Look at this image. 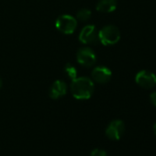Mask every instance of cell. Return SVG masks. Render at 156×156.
Returning a JSON list of instances; mask_svg holds the SVG:
<instances>
[{
	"mask_svg": "<svg viewBox=\"0 0 156 156\" xmlns=\"http://www.w3.org/2000/svg\"><path fill=\"white\" fill-rule=\"evenodd\" d=\"M94 82L88 77H76L73 80H72L71 92L73 97L76 99H89L94 94Z\"/></svg>",
	"mask_w": 156,
	"mask_h": 156,
	"instance_id": "6da1fadb",
	"label": "cell"
},
{
	"mask_svg": "<svg viewBox=\"0 0 156 156\" xmlns=\"http://www.w3.org/2000/svg\"><path fill=\"white\" fill-rule=\"evenodd\" d=\"M120 40V31L114 25H108L98 31V41L106 46L115 45Z\"/></svg>",
	"mask_w": 156,
	"mask_h": 156,
	"instance_id": "7a4b0ae2",
	"label": "cell"
},
{
	"mask_svg": "<svg viewBox=\"0 0 156 156\" xmlns=\"http://www.w3.org/2000/svg\"><path fill=\"white\" fill-rule=\"evenodd\" d=\"M56 29L63 34H72L77 28V20L71 15H62L55 21Z\"/></svg>",
	"mask_w": 156,
	"mask_h": 156,
	"instance_id": "3957f363",
	"label": "cell"
},
{
	"mask_svg": "<svg viewBox=\"0 0 156 156\" xmlns=\"http://www.w3.org/2000/svg\"><path fill=\"white\" fill-rule=\"evenodd\" d=\"M76 60L85 67H91L97 62V55L90 47H82L76 52Z\"/></svg>",
	"mask_w": 156,
	"mask_h": 156,
	"instance_id": "277c9868",
	"label": "cell"
},
{
	"mask_svg": "<svg viewBox=\"0 0 156 156\" xmlns=\"http://www.w3.org/2000/svg\"><path fill=\"white\" fill-rule=\"evenodd\" d=\"M135 82L142 88L150 89L156 86V75L147 70L140 71L135 76Z\"/></svg>",
	"mask_w": 156,
	"mask_h": 156,
	"instance_id": "5b68a950",
	"label": "cell"
},
{
	"mask_svg": "<svg viewBox=\"0 0 156 156\" xmlns=\"http://www.w3.org/2000/svg\"><path fill=\"white\" fill-rule=\"evenodd\" d=\"M79 41L83 44H95L98 41V31L94 25L85 26L79 33Z\"/></svg>",
	"mask_w": 156,
	"mask_h": 156,
	"instance_id": "8992f818",
	"label": "cell"
},
{
	"mask_svg": "<svg viewBox=\"0 0 156 156\" xmlns=\"http://www.w3.org/2000/svg\"><path fill=\"white\" fill-rule=\"evenodd\" d=\"M125 131V124L120 119L112 120L106 129V135L112 140H119Z\"/></svg>",
	"mask_w": 156,
	"mask_h": 156,
	"instance_id": "52a82bcc",
	"label": "cell"
},
{
	"mask_svg": "<svg viewBox=\"0 0 156 156\" xmlns=\"http://www.w3.org/2000/svg\"><path fill=\"white\" fill-rule=\"evenodd\" d=\"M92 80L98 84H107L112 76V72L106 66H97L92 71Z\"/></svg>",
	"mask_w": 156,
	"mask_h": 156,
	"instance_id": "ba28073f",
	"label": "cell"
},
{
	"mask_svg": "<svg viewBox=\"0 0 156 156\" xmlns=\"http://www.w3.org/2000/svg\"><path fill=\"white\" fill-rule=\"evenodd\" d=\"M67 93V85L62 80H56L50 87L49 96L52 99L62 98Z\"/></svg>",
	"mask_w": 156,
	"mask_h": 156,
	"instance_id": "9c48e42d",
	"label": "cell"
},
{
	"mask_svg": "<svg viewBox=\"0 0 156 156\" xmlns=\"http://www.w3.org/2000/svg\"><path fill=\"white\" fill-rule=\"evenodd\" d=\"M117 0H98L96 9L101 13H111L117 9Z\"/></svg>",
	"mask_w": 156,
	"mask_h": 156,
	"instance_id": "30bf717a",
	"label": "cell"
},
{
	"mask_svg": "<svg viewBox=\"0 0 156 156\" xmlns=\"http://www.w3.org/2000/svg\"><path fill=\"white\" fill-rule=\"evenodd\" d=\"M91 18V11L87 9H81L76 13V20H79L81 22H87Z\"/></svg>",
	"mask_w": 156,
	"mask_h": 156,
	"instance_id": "8fae6325",
	"label": "cell"
},
{
	"mask_svg": "<svg viewBox=\"0 0 156 156\" xmlns=\"http://www.w3.org/2000/svg\"><path fill=\"white\" fill-rule=\"evenodd\" d=\"M64 72L65 73L68 75V77L70 79L73 80L74 78H76V74H77V70L75 69V67L71 64V63H67L65 66H64Z\"/></svg>",
	"mask_w": 156,
	"mask_h": 156,
	"instance_id": "7c38bea8",
	"label": "cell"
},
{
	"mask_svg": "<svg viewBox=\"0 0 156 156\" xmlns=\"http://www.w3.org/2000/svg\"><path fill=\"white\" fill-rule=\"evenodd\" d=\"M91 156H108V153L105 150H102V149H94L92 150L91 151Z\"/></svg>",
	"mask_w": 156,
	"mask_h": 156,
	"instance_id": "4fadbf2b",
	"label": "cell"
},
{
	"mask_svg": "<svg viewBox=\"0 0 156 156\" xmlns=\"http://www.w3.org/2000/svg\"><path fill=\"white\" fill-rule=\"evenodd\" d=\"M150 99H151V102L153 106L156 107V91L155 92H152L150 96Z\"/></svg>",
	"mask_w": 156,
	"mask_h": 156,
	"instance_id": "5bb4252c",
	"label": "cell"
},
{
	"mask_svg": "<svg viewBox=\"0 0 156 156\" xmlns=\"http://www.w3.org/2000/svg\"><path fill=\"white\" fill-rule=\"evenodd\" d=\"M153 131H154V133H155V135H156V123L153 125Z\"/></svg>",
	"mask_w": 156,
	"mask_h": 156,
	"instance_id": "9a60e30c",
	"label": "cell"
},
{
	"mask_svg": "<svg viewBox=\"0 0 156 156\" xmlns=\"http://www.w3.org/2000/svg\"><path fill=\"white\" fill-rule=\"evenodd\" d=\"M1 87H2V79L0 78V88H1Z\"/></svg>",
	"mask_w": 156,
	"mask_h": 156,
	"instance_id": "2e32d148",
	"label": "cell"
}]
</instances>
